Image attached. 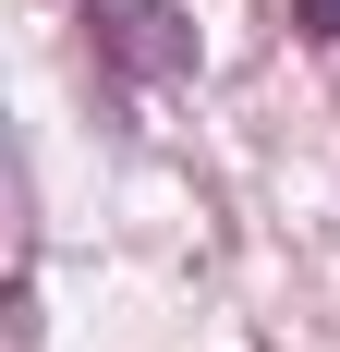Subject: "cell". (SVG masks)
Segmentation results:
<instances>
[{
  "mask_svg": "<svg viewBox=\"0 0 340 352\" xmlns=\"http://www.w3.org/2000/svg\"><path fill=\"white\" fill-rule=\"evenodd\" d=\"M292 25H304V36H328V49H340V0H292Z\"/></svg>",
  "mask_w": 340,
  "mask_h": 352,
  "instance_id": "7a4b0ae2",
  "label": "cell"
},
{
  "mask_svg": "<svg viewBox=\"0 0 340 352\" xmlns=\"http://www.w3.org/2000/svg\"><path fill=\"white\" fill-rule=\"evenodd\" d=\"M98 49L134 73V85H158V73H182V61H195V25H182L170 0H122V12H98Z\"/></svg>",
  "mask_w": 340,
  "mask_h": 352,
  "instance_id": "6da1fadb",
  "label": "cell"
}]
</instances>
